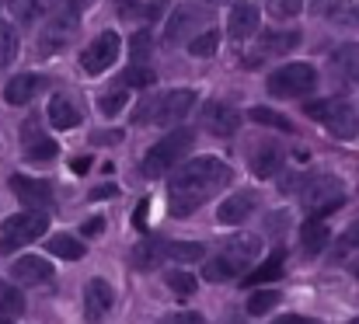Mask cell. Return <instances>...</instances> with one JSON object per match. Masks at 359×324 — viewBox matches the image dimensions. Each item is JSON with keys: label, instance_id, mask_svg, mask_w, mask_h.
<instances>
[{"label": "cell", "instance_id": "37", "mask_svg": "<svg viewBox=\"0 0 359 324\" xmlns=\"http://www.w3.org/2000/svg\"><path fill=\"white\" fill-rule=\"evenodd\" d=\"M98 108H102V115H119L122 108H126V91H105L102 98H98Z\"/></svg>", "mask_w": 359, "mask_h": 324}, {"label": "cell", "instance_id": "21", "mask_svg": "<svg viewBox=\"0 0 359 324\" xmlns=\"http://www.w3.org/2000/svg\"><path fill=\"white\" fill-rule=\"evenodd\" d=\"M279 168H283V150H279L276 143H262V147L251 154V171H255V178H272Z\"/></svg>", "mask_w": 359, "mask_h": 324}, {"label": "cell", "instance_id": "23", "mask_svg": "<svg viewBox=\"0 0 359 324\" xmlns=\"http://www.w3.org/2000/svg\"><path fill=\"white\" fill-rule=\"evenodd\" d=\"M168 258V244L164 241H143V244H136V251H133V265L140 269V272H150V269H157L161 262Z\"/></svg>", "mask_w": 359, "mask_h": 324}, {"label": "cell", "instance_id": "13", "mask_svg": "<svg viewBox=\"0 0 359 324\" xmlns=\"http://www.w3.org/2000/svg\"><path fill=\"white\" fill-rule=\"evenodd\" d=\"M112 304H116V293H112V286L105 283V279H91L88 283V290H84V318L88 324H102L109 318V311H112Z\"/></svg>", "mask_w": 359, "mask_h": 324}, {"label": "cell", "instance_id": "12", "mask_svg": "<svg viewBox=\"0 0 359 324\" xmlns=\"http://www.w3.org/2000/svg\"><path fill=\"white\" fill-rule=\"evenodd\" d=\"M11 192H14L28 210H49V206H53V185H49L46 178L14 175V178H11Z\"/></svg>", "mask_w": 359, "mask_h": 324}, {"label": "cell", "instance_id": "20", "mask_svg": "<svg viewBox=\"0 0 359 324\" xmlns=\"http://www.w3.org/2000/svg\"><path fill=\"white\" fill-rule=\"evenodd\" d=\"M227 28H231V35H234V39H248V35H255V32H258V4H251V0L238 4V7L231 11Z\"/></svg>", "mask_w": 359, "mask_h": 324}, {"label": "cell", "instance_id": "11", "mask_svg": "<svg viewBox=\"0 0 359 324\" xmlns=\"http://www.w3.org/2000/svg\"><path fill=\"white\" fill-rule=\"evenodd\" d=\"M199 119H203V129H210L213 136H234L241 129V112L234 105H227V102H220V98L206 102Z\"/></svg>", "mask_w": 359, "mask_h": 324}, {"label": "cell", "instance_id": "43", "mask_svg": "<svg viewBox=\"0 0 359 324\" xmlns=\"http://www.w3.org/2000/svg\"><path fill=\"white\" fill-rule=\"evenodd\" d=\"M70 171H74V175H88V171H91V157H77V161L70 164Z\"/></svg>", "mask_w": 359, "mask_h": 324}, {"label": "cell", "instance_id": "50", "mask_svg": "<svg viewBox=\"0 0 359 324\" xmlns=\"http://www.w3.org/2000/svg\"><path fill=\"white\" fill-rule=\"evenodd\" d=\"M0 324H11V321H7V318H0Z\"/></svg>", "mask_w": 359, "mask_h": 324}, {"label": "cell", "instance_id": "30", "mask_svg": "<svg viewBox=\"0 0 359 324\" xmlns=\"http://www.w3.org/2000/svg\"><path fill=\"white\" fill-rule=\"evenodd\" d=\"M203 255H206V251H203L199 241H178V244H168V258H171V262H182V265L199 262Z\"/></svg>", "mask_w": 359, "mask_h": 324}, {"label": "cell", "instance_id": "33", "mask_svg": "<svg viewBox=\"0 0 359 324\" xmlns=\"http://www.w3.org/2000/svg\"><path fill=\"white\" fill-rule=\"evenodd\" d=\"M328 21L332 25H359V4H353V0H335L332 11H328Z\"/></svg>", "mask_w": 359, "mask_h": 324}, {"label": "cell", "instance_id": "3", "mask_svg": "<svg viewBox=\"0 0 359 324\" xmlns=\"http://www.w3.org/2000/svg\"><path fill=\"white\" fill-rule=\"evenodd\" d=\"M192 143H196V133H192V129H171L168 136H161V140L147 150L140 171H143L147 178H161V175H168V171H171V168L192 150Z\"/></svg>", "mask_w": 359, "mask_h": 324}, {"label": "cell", "instance_id": "5", "mask_svg": "<svg viewBox=\"0 0 359 324\" xmlns=\"http://www.w3.org/2000/svg\"><path fill=\"white\" fill-rule=\"evenodd\" d=\"M300 203L314 220H321V216H328L332 210H339L346 203V189H342V182L335 175H314V178L304 182Z\"/></svg>", "mask_w": 359, "mask_h": 324}, {"label": "cell", "instance_id": "18", "mask_svg": "<svg viewBox=\"0 0 359 324\" xmlns=\"http://www.w3.org/2000/svg\"><path fill=\"white\" fill-rule=\"evenodd\" d=\"M11 276H14L21 286H42V283L53 279V269H49V262H42V258H35V255H25V258L14 262Z\"/></svg>", "mask_w": 359, "mask_h": 324}, {"label": "cell", "instance_id": "46", "mask_svg": "<svg viewBox=\"0 0 359 324\" xmlns=\"http://www.w3.org/2000/svg\"><path fill=\"white\" fill-rule=\"evenodd\" d=\"M102 227H105L102 220H91V223H84V234H88V237H95V234H102Z\"/></svg>", "mask_w": 359, "mask_h": 324}, {"label": "cell", "instance_id": "34", "mask_svg": "<svg viewBox=\"0 0 359 324\" xmlns=\"http://www.w3.org/2000/svg\"><path fill=\"white\" fill-rule=\"evenodd\" d=\"M14 56H18V32L7 21H0V67H7Z\"/></svg>", "mask_w": 359, "mask_h": 324}, {"label": "cell", "instance_id": "44", "mask_svg": "<svg viewBox=\"0 0 359 324\" xmlns=\"http://www.w3.org/2000/svg\"><path fill=\"white\" fill-rule=\"evenodd\" d=\"M119 140H122L119 129H116V133H98V136H95V143H119Z\"/></svg>", "mask_w": 359, "mask_h": 324}, {"label": "cell", "instance_id": "40", "mask_svg": "<svg viewBox=\"0 0 359 324\" xmlns=\"http://www.w3.org/2000/svg\"><path fill=\"white\" fill-rule=\"evenodd\" d=\"M353 248H359V223H353L346 234H342V244H339V251L346 255V251H353Z\"/></svg>", "mask_w": 359, "mask_h": 324}, {"label": "cell", "instance_id": "31", "mask_svg": "<svg viewBox=\"0 0 359 324\" xmlns=\"http://www.w3.org/2000/svg\"><path fill=\"white\" fill-rule=\"evenodd\" d=\"M196 286H199V283H196V276H192V272H182V269L168 272V290H171L175 297H182V300H185V297H192V293H196Z\"/></svg>", "mask_w": 359, "mask_h": 324}, {"label": "cell", "instance_id": "25", "mask_svg": "<svg viewBox=\"0 0 359 324\" xmlns=\"http://www.w3.org/2000/svg\"><path fill=\"white\" fill-rule=\"evenodd\" d=\"M283 262H286V255H283V251L269 255V258H265L255 272H248V276H244V286H262V283L279 279V276H283Z\"/></svg>", "mask_w": 359, "mask_h": 324}, {"label": "cell", "instance_id": "4", "mask_svg": "<svg viewBox=\"0 0 359 324\" xmlns=\"http://www.w3.org/2000/svg\"><path fill=\"white\" fill-rule=\"evenodd\" d=\"M307 119L321 122L335 140H356L359 136V115L353 112L349 102H339V98H325V102H307L304 105Z\"/></svg>", "mask_w": 359, "mask_h": 324}, {"label": "cell", "instance_id": "26", "mask_svg": "<svg viewBox=\"0 0 359 324\" xmlns=\"http://www.w3.org/2000/svg\"><path fill=\"white\" fill-rule=\"evenodd\" d=\"M46 248H49L56 258H67V262L84 258V241H77L74 234H56L53 241H46Z\"/></svg>", "mask_w": 359, "mask_h": 324}, {"label": "cell", "instance_id": "28", "mask_svg": "<svg viewBox=\"0 0 359 324\" xmlns=\"http://www.w3.org/2000/svg\"><path fill=\"white\" fill-rule=\"evenodd\" d=\"M217 46H220V32L210 28V32L189 39V56H196V60H210V56L217 53Z\"/></svg>", "mask_w": 359, "mask_h": 324}, {"label": "cell", "instance_id": "1", "mask_svg": "<svg viewBox=\"0 0 359 324\" xmlns=\"http://www.w3.org/2000/svg\"><path fill=\"white\" fill-rule=\"evenodd\" d=\"M231 178H234V171L220 157H192L189 164H182L171 175V185H168L171 213L192 216L206 199H213L224 185H231Z\"/></svg>", "mask_w": 359, "mask_h": 324}, {"label": "cell", "instance_id": "7", "mask_svg": "<svg viewBox=\"0 0 359 324\" xmlns=\"http://www.w3.org/2000/svg\"><path fill=\"white\" fill-rule=\"evenodd\" d=\"M46 230H49V216L42 213V210L14 213L11 220H4V227H0V251L11 255V251H18V248L39 241Z\"/></svg>", "mask_w": 359, "mask_h": 324}, {"label": "cell", "instance_id": "17", "mask_svg": "<svg viewBox=\"0 0 359 324\" xmlns=\"http://www.w3.org/2000/svg\"><path fill=\"white\" fill-rule=\"evenodd\" d=\"M42 77L39 74H14L11 81H7V88H4V102L7 105H28L39 91H42Z\"/></svg>", "mask_w": 359, "mask_h": 324}, {"label": "cell", "instance_id": "19", "mask_svg": "<svg viewBox=\"0 0 359 324\" xmlns=\"http://www.w3.org/2000/svg\"><path fill=\"white\" fill-rule=\"evenodd\" d=\"M74 28H77V18H74V14H67L63 21H53V25L42 32V39H39V53H42V56H53V53H60V49L70 42Z\"/></svg>", "mask_w": 359, "mask_h": 324}, {"label": "cell", "instance_id": "35", "mask_svg": "<svg viewBox=\"0 0 359 324\" xmlns=\"http://www.w3.org/2000/svg\"><path fill=\"white\" fill-rule=\"evenodd\" d=\"M11 14H14L18 21L32 25V21L42 18V4H39V0H11Z\"/></svg>", "mask_w": 359, "mask_h": 324}, {"label": "cell", "instance_id": "48", "mask_svg": "<svg viewBox=\"0 0 359 324\" xmlns=\"http://www.w3.org/2000/svg\"><path fill=\"white\" fill-rule=\"evenodd\" d=\"M276 324H314V321H307V318H300V314H286V318H279Z\"/></svg>", "mask_w": 359, "mask_h": 324}, {"label": "cell", "instance_id": "6", "mask_svg": "<svg viewBox=\"0 0 359 324\" xmlns=\"http://www.w3.org/2000/svg\"><path fill=\"white\" fill-rule=\"evenodd\" d=\"M196 105V95L192 91H168V95H161V98H150V102H143V105L136 108V122H150V126H171V122H178V119H185L189 112Z\"/></svg>", "mask_w": 359, "mask_h": 324}, {"label": "cell", "instance_id": "49", "mask_svg": "<svg viewBox=\"0 0 359 324\" xmlns=\"http://www.w3.org/2000/svg\"><path fill=\"white\" fill-rule=\"evenodd\" d=\"M119 11L126 18H133V14H136V0H119Z\"/></svg>", "mask_w": 359, "mask_h": 324}, {"label": "cell", "instance_id": "14", "mask_svg": "<svg viewBox=\"0 0 359 324\" xmlns=\"http://www.w3.org/2000/svg\"><path fill=\"white\" fill-rule=\"evenodd\" d=\"M21 147H25L28 161H53V157L60 154V143H56L53 136H46L35 119L21 122Z\"/></svg>", "mask_w": 359, "mask_h": 324}, {"label": "cell", "instance_id": "42", "mask_svg": "<svg viewBox=\"0 0 359 324\" xmlns=\"http://www.w3.org/2000/svg\"><path fill=\"white\" fill-rule=\"evenodd\" d=\"M147 213H150V203H147V199H143V203H136V210H133V227H136V230H143Z\"/></svg>", "mask_w": 359, "mask_h": 324}, {"label": "cell", "instance_id": "51", "mask_svg": "<svg viewBox=\"0 0 359 324\" xmlns=\"http://www.w3.org/2000/svg\"><path fill=\"white\" fill-rule=\"evenodd\" d=\"M349 324H359V318H356V321H349Z\"/></svg>", "mask_w": 359, "mask_h": 324}, {"label": "cell", "instance_id": "15", "mask_svg": "<svg viewBox=\"0 0 359 324\" xmlns=\"http://www.w3.org/2000/svg\"><path fill=\"white\" fill-rule=\"evenodd\" d=\"M332 77L342 88H356L359 84V42L342 46L339 53H332Z\"/></svg>", "mask_w": 359, "mask_h": 324}, {"label": "cell", "instance_id": "38", "mask_svg": "<svg viewBox=\"0 0 359 324\" xmlns=\"http://www.w3.org/2000/svg\"><path fill=\"white\" fill-rule=\"evenodd\" d=\"M150 46H154V42H150V32L143 28V32H136V35L129 39V56H133V60H147V56H150Z\"/></svg>", "mask_w": 359, "mask_h": 324}, {"label": "cell", "instance_id": "2", "mask_svg": "<svg viewBox=\"0 0 359 324\" xmlns=\"http://www.w3.org/2000/svg\"><path fill=\"white\" fill-rule=\"evenodd\" d=\"M258 251H262V241H258V237H248V234L231 237L227 248L220 251V258L206 262L203 279H206V283H227V279H238V276H244V269H251V262L258 258Z\"/></svg>", "mask_w": 359, "mask_h": 324}, {"label": "cell", "instance_id": "9", "mask_svg": "<svg viewBox=\"0 0 359 324\" xmlns=\"http://www.w3.org/2000/svg\"><path fill=\"white\" fill-rule=\"evenodd\" d=\"M119 35L116 32H102L84 53H81V67L88 70V74H105L116 60H119Z\"/></svg>", "mask_w": 359, "mask_h": 324}, {"label": "cell", "instance_id": "41", "mask_svg": "<svg viewBox=\"0 0 359 324\" xmlns=\"http://www.w3.org/2000/svg\"><path fill=\"white\" fill-rule=\"evenodd\" d=\"M161 324H206L203 321V314H192V311H182V314H171V318H164Z\"/></svg>", "mask_w": 359, "mask_h": 324}, {"label": "cell", "instance_id": "8", "mask_svg": "<svg viewBox=\"0 0 359 324\" xmlns=\"http://www.w3.org/2000/svg\"><path fill=\"white\" fill-rule=\"evenodd\" d=\"M318 88V70L311 63H286L269 74V91L276 98H304Z\"/></svg>", "mask_w": 359, "mask_h": 324}, {"label": "cell", "instance_id": "24", "mask_svg": "<svg viewBox=\"0 0 359 324\" xmlns=\"http://www.w3.org/2000/svg\"><path fill=\"white\" fill-rule=\"evenodd\" d=\"M49 122H53V129H77L81 126V112H77V105L70 98L56 95L49 102Z\"/></svg>", "mask_w": 359, "mask_h": 324}, {"label": "cell", "instance_id": "16", "mask_svg": "<svg viewBox=\"0 0 359 324\" xmlns=\"http://www.w3.org/2000/svg\"><path fill=\"white\" fill-rule=\"evenodd\" d=\"M255 210H258V196H255V192H234V196L220 206L217 220H220L224 227H241L244 220H251Z\"/></svg>", "mask_w": 359, "mask_h": 324}, {"label": "cell", "instance_id": "36", "mask_svg": "<svg viewBox=\"0 0 359 324\" xmlns=\"http://www.w3.org/2000/svg\"><path fill=\"white\" fill-rule=\"evenodd\" d=\"M251 119H255V122H265V126H276V129H283V133H290V129H293V122H290L286 115L269 112V108H255V112H251Z\"/></svg>", "mask_w": 359, "mask_h": 324}, {"label": "cell", "instance_id": "45", "mask_svg": "<svg viewBox=\"0 0 359 324\" xmlns=\"http://www.w3.org/2000/svg\"><path fill=\"white\" fill-rule=\"evenodd\" d=\"M109 196H116V185H102V189L91 192V199H109Z\"/></svg>", "mask_w": 359, "mask_h": 324}, {"label": "cell", "instance_id": "10", "mask_svg": "<svg viewBox=\"0 0 359 324\" xmlns=\"http://www.w3.org/2000/svg\"><path fill=\"white\" fill-rule=\"evenodd\" d=\"M203 18H206V11H203L199 4H182V7H175L171 18H168V28H164V42H168V46H182V42L203 25Z\"/></svg>", "mask_w": 359, "mask_h": 324}, {"label": "cell", "instance_id": "32", "mask_svg": "<svg viewBox=\"0 0 359 324\" xmlns=\"http://www.w3.org/2000/svg\"><path fill=\"white\" fill-rule=\"evenodd\" d=\"M21 311H25V300H21V293L0 279V318H14V314H21Z\"/></svg>", "mask_w": 359, "mask_h": 324}, {"label": "cell", "instance_id": "39", "mask_svg": "<svg viewBox=\"0 0 359 324\" xmlns=\"http://www.w3.org/2000/svg\"><path fill=\"white\" fill-rule=\"evenodd\" d=\"M126 84H133V88H150V84H154V74L133 67V70H126Z\"/></svg>", "mask_w": 359, "mask_h": 324}, {"label": "cell", "instance_id": "47", "mask_svg": "<svg viewBox=\"0 0 359 324\" xmlns=\"http://www.w3.org/2000/svg\"><path fill=\"white\" fill-rule=\"evenodd\" d=\"M332 4H335V0H311V7H314L318 14H328V11H332Z\"/></svg>", "mask_w": 359, "mask_h": 324}, {"label": "cell", "instance_id": "27", "mask_svg": "<svg viewBox=\"0 0 359 324\" xmlns=\"http://www.w3.org/2000/svg\"><path fill=\"white\" fill-rule=\"evenodd\" d=\"M262 46H265V53H290V49L300 46V32H293V28H286V32H265L262 35Z\"/></svg>", "mask_w": 359, "mask_h": 324}, {"label": "cell", "instance_id": "22", "mask_svg": "<svg viewBox=\"0 0 359 324\" xmlns=\"http://www.w3.org/2000/svg\"><path fill=\"white\" fill-rule=\"evenodd\" d=\"M328 241H332V234H328L325 220H307L300 227V248H304V255H321L328 248Z\"/></svg>", "mask_w": 359, "mask_h": 324}, {"label": "cell", "instance_id": "29", "mask_svg": "<svg viewBox=\"0 0 359 324\" xmlns=\"http://www.w3.org/2000/svg\"><path fill=\"white\" fill-rule=\"evenodd\" d=\"M279 307V293L276 290H255L251 297H248V314L251 318H262V314H269V311H276Z\"/></svg>", "mask_w": 359, "mask_h": 324}]
</instances>
